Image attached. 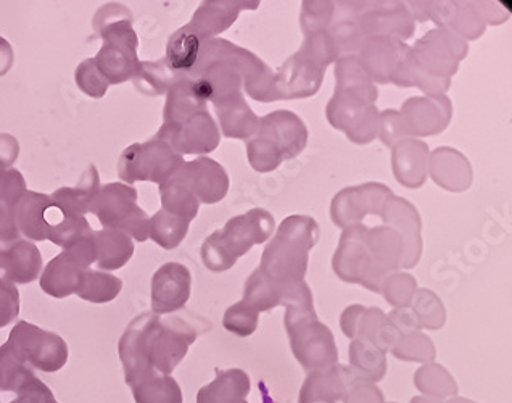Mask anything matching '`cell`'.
Wrapping results in <instances>:
<instances>
[{"label":"cell","mask_w":512,"mask_h":403,"mask_svg":"<svg viewBox=\"0 0 512 403\" xmlns=\"http://www.w3.org/2000/svg\"><path fill=\"white\" fill-rule=\"evenodd\" d=\"M189 225V221L184 218L174 217V215L166 213L165 210H160L157 215L150 218L149 237H152L153 241L163 249H174L184 241V237L189 231Z\"/></svg>","instance_id":"obj_33"},{"label":"cell","mask_w":512,"mask_h":403,"mask_svg":"<svg viewBox=\"0 0 512 403\" xmlns=\"http://www.w3.org/2000/svg\"><path fill=\"white\" fill-rule=\"evenodd\" d=\"M157 139L166 142L176 154H207L219 144V131L207 110L195 113L173 125H163Z\"/></svg>","instance_id":"obj_11"},{"label":"cell","mask_w":512,"mask_h":403,"mask_svg":"<svg viewBox=\"0 0 512 403\" xmlns=\"http://www.w3.org/2000/svg\"><path fill=\"white\" fill-rule=\"evenodd\" d=\"M260 389H263V402L273 403V400L269 399L268 392L265 391V384L260 383Z\"/></svg>","instance_id":"obj_51"},{"label":"cell","mask_w":512,"mask_h":403,"mask_svg":"<svg viewBox=\"0 0 512 403\" xmlns=\"http://www.w3.org/2000/svg\"><path fill=\"white\" fill-rule=\"evenodd\" d=\"M199 331L179 316L162 320L157 313H145L134 320L121 339V358L128 381L141 383L153 370L168 376L186 357Z\"/></svg>","instance_id":"obj_1"},{"label":"cell","mask_w":512,"mask_h":403,"mask_svg":"<svg viewBox=\"0 0 512 403\" xmlns=\"http://www.w3.org/2000/svg\"><path fill=\"white\" fill-rule=\"evenodd\" d=\"M380 217H384L387 226L397 229L403 239L405 257H403L401 268L416 266L422 250L421 220H419L418 210L409 204L408 200L392 196L387 200Z\"/></svg>","instance_id":"obj_18"},{"label":"cell","mask_w":512,"mask_h":403,"mask_svg":"<svg viewBox=\"0 0 512 403\" xmlns=\"http://www.w3.org/2000/svg\"><path fill=\"white\" fill-rule=\"evenodd\" d=\"M42 258L38 247L29 242H13L7 250H0V281L31 283L38 278Z\"/></svg>","instance_id":"obj_23"},{"label":"cell","mask_w":512,"mask_h":403,"mask_svg":"<svg viewBox=\"0 0 512 403\" xmlns=\"http://www.w3.org/2000/svg\"><path fill=\"white\" fill-rule=\"evenodd\" d=\"M274 226L273 215L265 208H253L244 215L231 218L223 229H218L203 242V263L215 273L229 270L252 247L268 241Z\"/></svg>","instance_id":"obj_3"},{"label":"cell","mask_w":512,"mask_h":403,"mask_svg":"<svg viewBox=\"0 0 512 403\" xmlns=\"http://www.w3.org/2000/svg\"><path fill=\"white\" fill-rule=\"evenodd\" d=\"M94 241L95 262L104 270H118L133 257L134 246L128 234L121 231L104 229L92 233Z\"/></svg>","instance_id":"obj_26"},{"label":"cell","mask_w":512,"mask_h":403,"mask_svg":"<svg viewBox=\"0 0 512 403\" xmlns=\"http://www.w3.org/2000/svg\"><path fill=\"white\" fill-rule=\"evenodd\" d=\"M343 403H385L384 394L376 384L369 383L366 379H358L351 384L347 394L343 397Z\"/></svg>","instance_id":"obj_44"},{"label":"cell","mask_w":512,"mask_h":403,"mask_svg":"<svg viewBox=\"0 0 512 403\" xmlns=\"http://www.w3.org/2000/svg\"><path fill=\"white\" fill-rule=\"evenodd\" d=\"M380 292H384L385 299L389 300L390 304L398 308H405L411 304V300L416 294V283H414L413 276L390 275L380 287Z\"/></svg>","instance_id":"obj_40"},{"label":"cell","mask_w":512,"mask_h":403,"mask_svg":"<svg viewBox=\"0 0 512 403\" xmlns=\"http://www.w3.org/2000/svg\"><path fill=\"white\" fill-rule=\"evenodd\" d=\"M392 196V191L384 184L348 187L337 194L332 202V220L340 228L360 225V221L368 215H382L387 200Z\"/></svg>","instance_id":"obj_12"},{"label":"cell","mask_w":512,"mask_h":403,"mask_svg":"<svg viewBox=\"0 0 512 403\" xmlns=\"http://www.w3.org/2000/svg\"><path fill=\"white\" fill-rule=\"evenodd\" d=\"M76 81H78L81 91L86 92L87 96L94 97V99L104 97L107 92V79L100 73L94 59L86 60L79 65L78 71H76Z\"/></svg>","instance_id":"obj_41"},{"label":"cell","mask_w":512,"mask_h":403,"mask_svg":"<svg viewBox=\"0 0 512 403\" xmlns=\"http://www.w3.org/2000/svg\"><path fill=\"white\" fill-rule=\"evenodd\" d=\"M409 49L389 36H369L360 46L358 63L364 73L379 83H389L397 73Z\"/></svg>","instance_id":"obj_13"},{"label":"cell","mask_w":512,"mask_h":403,"mask_svg":"<svg viewBox=\"0 0 512 403\" xmlns=\"http://www.w3.org/2000/svg\"><path fill=\"white\" fill-rule=\"evenodd\" d=\"M203 41L199 34L195 33L189 25L171 36L166 47V65L174 73H187L195 67L199 60L200 49Z\"/></svg>","instance_id":"obj_28"},{"label":"cell","mask_w":512,"mask_h":403,"mask_svg":"<svg viewBox=\"0 0 512 403\" xmlns=\"http://www.w3.org/2000/svg\"><path fill=\"white\" fill-rule=\"evenodd\" d=\"M364 12L358 15L364 36H398L403 39L413 36V17L405 5L387 4V7L364 9Z\"/></svg>","instance_id":"obj_19"},{"label":"cell","mask_w":512,"mask_h":403,"mask_svg":"<svg viewBox=\"0 0 512 403\" xmlns=\"http://www.w3.org/2000/svg\"><path fill=\"white\" fill-rule=\"evenodd\" d=\"M358 379H361L360 374L343 365L311 371L300 389L298 403L340 402L347 394L351 384Z\"/></svg>","instance_id":"obj_17"},{"label":"cell","mask_w":512,"mask_h":403,"mask_svg":"<svg viewBox=\"0 0 512 403\" xmlns=\"http://www.w3.org/2000/svg\"><path fill=\"white\" fill-rule=\"evenodd\" d=\"M160 192H162V210H165L166 213L184 218L189 223L197 217L200 207L199 200L176 176L163 183Z\"/></svg>","instance_id":"obj_31"},{"label":"cell","mask_w":512,"mask_h":403,"mask_svg":"<svg viewBox=\"0 0 512 403\" xmlns=\"http://www.w3.org/2000/svg\"><path fill=\"white\" fill-rule=\"evenodd\" d=\"M401 118L411 136H434L442 133L451 118L450 100L445 96L418 97L403 105Z\"/></svg>","instance_id":"obj_16"},{"label":"cell","mask_w":512,"mask_h":403,"mask_svg":"<svg viewBox=\"0 0 512 403\" xmlns=\"http://www.w3.org/2000/svg\"><path fill=\"white\" fill-rule=\"evenodd\" d=\"M258 2H205L190 21L189 26L203 42L228 30L245 9H256Z\"/></svg>","instance_id":"obj_21"},{"label":"cell","mask_w":512,"mask_h":403,"mask_svg":"<svg viewBox=\"0 0 512 403\" xmlns=\"http://www.w3.org/2000/svg\"><path fill=\"white\" fill-rule=\"evenodd\" d=\"M364 310L366 308L360 307V305H353V307L347 308L343 312L340 326H342L345 336L350 337V339H356V329H358V323H360Z\"/></svg>","instance_id":"obj_48"},{"label":"cell","mask_w":512,"mask_h":403,"mask_svg":"<svg viewBox=\"0 0 512 403\" xmlns=\"http://www.w3.org/2000/svg\"><path fill=\"white\" fill-rule=\"evenodd\" d=\"M234 403H248L247 400H237V402Z\"/></svg>","instance_id":"obj_53"},{"label":"cell","mask_w":512,"mask_h":403,"mask_svg":"<svg viewBox=\"0 0 512 403\" xmlns=\"http://www.w3.org/2000/svg\"><path fill=\"white\" fill-rule=\"evenodd\" d=\"M250 394V378L244 370L218 371L213 383L202 387L197 403H234Z\"/></svg>","instance_id":"obj_25"},{"label":"cell","mask_w":512,"mask_h":403,"mask_svg":"<svg viewBox=\"0 0 512 403\" xmlns=\"http://www.w3.org/2000/svg\"><path fill=\"white\" fill-rule=\"evenodd\" d=\"M287 334L297 362L306 371L324 370L339 363L334 334L318 318L290 328Z\"/></svg>","instance_id":"obj_8"},{"label":"cell","mask_w":512,"mask_h":403,"mask_svg":"<svg viewBox=\"0 0 512 403\" xmlns=\"http://www.w3.org/2000/svg\"><path fill=\"white\" fill-rule=\"evenodd\" d=\"M121 286H123V283L115 276L87 270L78 294L79 297H83L84 300H89V302L104 304L108 300L115 299L118 292L121 291Z\"/></svg>","instance_id":"obj_36"},{"label":"cell","mask_w":512,"mask_h":403,"mask_svg":"<svg viewBox=\"0 0 512 403\" xmlns=\"http://www.w3.org/2000/svg\"><path fill=\"white\" fill-rule=\"evenodd\" d=\"M334 270L343 281L360 283L377 292L376 268L366 244V228L363 225L351 226L343 233L334 257Z\"/></svg>","instance_id":"obj_10"},{"label":"cell","mask_w":512,"mask_h":403,"mask_svg":"<svg viewBox=\"0 0 512 403\" xmlns=\"http://www.w3.org/2000/svg\"><path fill=\"white\" fill-rule=\"evenodd\" d=\"M137 403H182L181 389L170 376L150 374L136 387Z\"/></svg>","instance_id":"obj_34"},{"label":"cell","mask_w":512,"mask_h":403,"mask_svg":"<svg viewBox=\"0 0 512 403\" xmlns=\"http://www.w3.org/2000/svg\"><path fill=\"white\" fill-rule=\"evenodd\" d=\"M282 299H284L282 292L271 286L260 271H253L245 283L244 299H242L245 304L255 308L258 313L268 312L271 308L281 305Z\"/></svg>","instance_id":"obj_35"},{"label":"cell","mask_w":512,"mask_h":403,"mask_svg":"<svg viewBox=\"0 0 512 403\" xmlns=\"http://www.w3.org/2000/svg\"><path fill=\"white\" fill-rule=\"evenodd\" d=\"M389 320L392 321L393 326L400 331L401 336L419 333V329H422L418 316L414 315L413 310H409L408 307L393 310L389 315Z\"/></svg>","instance_id":"obj_46"},{"label":"cell","mask_w":512,"mask_h":403,"mask_svg":"<svg viewBox=\"0 0 512 403\" xmlns=\"http://www.w3.org/2000/svg\"><path fill=\"white\" fill-rule=\"evenodd\" d=\"M450 173H455V178L458 183L463 186V189H469L471 186L472 171L463 155L451 150L450 147H440L432 154L430 160V176L434 178L438 186H448V178Z\"/></svg>","instance_id":"obj_30"},{"label":"cell","mask_w":512,"mask_h":403,"mask_svg":"<svg viewBox=\"0 0 512 403\" xmlns=\"http://www.w3.org/2000/svg\"><path fill=\"white\" fill-rule=\"evenodd\" d=\"M380 139L385 146L393 147L398 142L409 138L408 129L400 113L395 110H387L379 117Z\"/></svg>","instance_id":"obj_43"},{"label":"cell","mask_w":512,"mask_h":403,"mask_svg":"<svg viewBox=\"0 0 512 403\" xmlns=\"http://www.w3.org/2000/svg\"><path fill=\"white\" fill-rule=\"evenodd\" d=\"M18 155V142L9 134H0V168L9 167Z\"/></svg>","instance_id":"obj_49"},{"label":"cell","mask_w":512,"mask_h":403,"mask_svg":"<svg viewBox=\"0 0 512 403\" xmlns=\"http://www.w3.org/2000/svg\"><path fill=\"white\" fill-rule=\"evenodd\" d=\"M414 384L429 399L443 400L456 395L458 386L451 374L440 365H426L414 374Z\"/></svg>","instance_id":"obj_32"},{"label":"cell","mask_w":512,"mask_h":403,"mask_svg":"<svg viewBox=\"0 0 512 403\" xmlns=\"http://www.w3.org/2000/svg\"><path fill=\"white\" fill-rule=\"evenodd\" d=\"M184 165L182 155L176 154L166 142L160 139L134 144L124 150L120 160V178L128 183L152 181L166 183Z\"/></svg>","instance_id":"obj_6"},{"label":"cell","mask_w":512,"mask_h":403,"mask_svg":"<svg viewBox=\"0 0 512 403\" xmlns=\"http://www.w3.org/2000/svg\"><path fill=\"white\" fill-rule=\"evenodd\" d=\"M13 65V50L9 42L0 38V76L5 75Z\"/></svg>","instance_id":"obj_50"},{"label":"cell","mask_w":512,"mask_h":403,"mask_svg":"<svg viewBox=\"0 0 512 403\" xmlns=\"http://www.w3.org/2000/svg\"><path fill=\"white\" fill-rule=\"evenodd\" d=\"M226 138L250 139L256 133L260 118L248 107L242 94L215 104Z\"/></svg>","instance_id":"obj_24"},{"label":"cell","mask_w":512,"mask_h":403,"mask_svg":"<svg viewBox=\"0 0 512 403\" xmlns=\"http://www.w3.org/2000/svg\"><path fill=\"white\" fill-rule=\"evenodd\" d=\"M411 304H413L414 315L418 316L421 323V328H442L445 323V308L437 295L430 291L416 292Z\"/></svg>","instance_id":"obj_38"},{"label":"cell","mask_w":512,"mask_h":403,"mask_svg":"<svg viewBox=\"0 0 512 403\" xmlns=\"http://www.w3.org/2000/svg\"><path fill=\"white\" fill-rule=\"evenodd\" d=\"M7 349L15 358H28L41 370L55 371L67 360V345L55 334L44 333L38 326L20 323L13 329Z\"/></svg>","instance_id":"obj_9"},{"label":"cell","mask_w":512,"mask_h":403,"mask_svg":"<svg viewBox=\"0 0 512 403\" xmlns=\"http://www.w3.org/2000/svg\"><path fill=\"white\" fill-rule=\"evenodd\" d=\"M86 271L87 266L71 252L65 250L62 255L54 258L44 271L41 279L42 289L58 299L67 297L73 292L78 294Z\"/></svg>","instance_id":"obj_20"},{"label":"cell","mask_w":512,"mask_h":403,"mask_svg":"<svg viewBox=\"0 0 512 403\" xmlns=\"http://www.w3.org/2000/svg\"><path fill=\"white\" fill-rule=\"evenodd\" d=\"M137 192L123 184H107L95 194L89 212L99 218L105 229H121L137 241H147L150 218L137 207Z\"/></svg>","instance_id":"obj_5"},{"label":"cell","mask_w":512,"mask_h":403,"mask_svg":"<svg viewBox=\"0 0 512 403\" xmlns=\"http://www.w3.org/2000/svg\"><path fill=\"white\" fill-rule=\"evenodd\" d=\"M308 129L302 118L287 110H277L261 118L256 133L247 142L248 162L253 170L269 173L285 160L302 154Z\"/></svg>","instance_id":"obj_4"},{"label":"cell","mask_w":512,"mask_h":403,"mask_svg":"<svg viewBox=\"0 0 512 403\" xmlns=\"http://www.w3.org/2000/svg\"><path fill=\"white\" fill-rule=\"evenodd\" d=\"M258 315L260 313L256 312L255 308L245 304L244 300H240L224 313L223 325L229 333L236 334V336H252L258 328V318H260Z\"/></svg>","instance_id":"obj_39"},{"label":"cell","mask_w":512,"mask_h":403,"mask_svg":"<svg viewBox=\"0 0 512 403\" xmlns=\"http://www.w3.org/2000/svg\"><path fill=\"white\" fill-rule=\"evenodd\" d=\"M104 47L94 62L107 83L120 84L139 73L141 63L137 59V36L131 21L118 20L102 31Z\"/></svg>","instance_id":"obj_7"},{"label":"cell","mask_w":512,"mask_h":403,"mask_svg":"<svg viewBox=\"0 0 512 403\" xmlns=\"http://www.w3.org/2000/svg\"><path fill=\"white\" fill-rule=\"evenodd\" d=\"M392 354L405 362H432L435 358V347L429 337L422 333L408 334L403 336L395 347Z\"/></svg>","instance_id":"obj_37"},{"label":"cell","mask_w":512,"mask_h":403,"mask_svg":"<svg viewBox=\"0 0 512 403\" xmlns=\"http://www.w3.org/2000/svg\"><path fill=\"white\" fill-rule=\"evenodd\" d=\"M442 403H472V402H467V400H464V399H456V400H451V402H442Z\"/></svg>","instance_id":"obj_52"},{"label":"cell","mask_w":512,"mask_h":403,"mask_svg":"<svg viewBox=\"0 0 512 403\" xmlns=\"http://www.w3.org/2000/svg\"><path fill=\"white\" fill-rule=\"evenodd\" d=\"M393 171L403 186L418 189L429 171V149L422 142L405 139L393 149Z\"/></svg>","instance_id":"obj_22"},{"label":"cell","mask_w":512,"mask_h":403,"mask_svg":"<svg viewBox=\"0 0 512 403\" xmlns=\"http://www.w3.org/2000/svg\"><path fill=\"white\" fill-rule=\"evenodd\" d=\"M332 5L334 4H331V2H314V4L306 2L302 17L305 34L327 30V26L332 23V13H334Z\"/></svg>","instance_id":"obj_42"},{"label":"cell","mask_w":512,"mask_h":403,"mask_svg":"<svg viewBox=\"0 0 512 403\" xmlns=\"http://www.w3.org/2000/svg\"><path fill=\"white\" fill-rule=\"evenodd\" d=\"M2 175H4V170H2V168H0V178H2Z\"/></svg>","instance_id":"obj_54"},{"label":"cell","mask_w":512,"mask_h":403,"mask_svg":"<svg viewBox=\"0 0 512 403\" xmlns=\"http://www.w3.org/2000/svg\"><path fill=\"white\" fill-rule=\"evenodd\" d=\"M350 363L351 370L372 384L379 383L387 373V358L384 352L361 337L351 342Z\"/></svg>","instance_id":"obj_29"},{"label":"cell","mask_w":512,"mask_h":403,"mask_svg":"<svg viewBox=\"0 0 512 403\" xmlns=\"http://www.w3.org/2000/svg\"><path fill=\"white\" fill-rule=\"evenodd\" d=\"M174 176L203 204H218L229 191L228 173L211 158L184 163Z\"/></svg>","instance_id":"obj_14"},{"label":"cell","mask_w":512,"mask_h":403,"mask_svg":"<svg viewBox=\"0 0 512 403\" xmlns=\"http://www.w3.org/2000/svg\"><path fill=\"white\" fill-rule=\"evenodd\" d=\"M358 337L371 342L372 345H376L377 349L387 354V352H392L393 347L400 342L403 336L393 326L389 316L380 312L379 308H368V310H364L360 323H358L356 339Z\"/></svg>","instance_id":"obj_27"},{"label":"cell","mask_w":512,"mask_h":403,"mask_svg":"<svg viewBox=\"0 0 512 403\" xmlns=\"http://www.w3.org/2000/svg\"><path fill=\"white\" fill-rule=\"evenodd\" d=\"M319 228L305 215L285 218L261 257L260 271L271 286L285 294L289 287L302 283L308 270V255L316 246Z\"/></svg>","instance_id":"obj_2"},{"label":"cell","mask_w":512,"mask_h":403,"mask_svg":"<svg viewBox=\"0 0 512 403\" xmlns=\"http://www.w3.org/2000/svg\"><path fill=\"white\" fill-rule=\"evenodd\" d=\"M18 228L12 208L0 202V242H17Z\"/></svg>","instance_id":"obj_47"},{"label":"cell","mask_w":512,"mask_h":403,"mask_svg":"<svg viewBox=\"0 0 512 403\" xmlns=\"http://www.w3.org/2000/svg\"><path fill=\"white\" fill-rule=\"evenodd\" d=\"M20 308L17 287L7 281H0V326L15 320Z\"/></svg>","instance_id":"obj_45"},{"label":"cell","mask_w":512,"mask_h":403,"mask_svg":"<svg viewBox=\"0 0 512 403\" xmlns=\"http://www.w3.org/2000/svg\"><path fill=\"white\" fill-rule=\"evenodd\" d=\"M192 287V276L181 263H166L153 275L152 308L153 313H173L187 304Z\"/></svg>","instance_id":"obj_15"}]
</instances>
